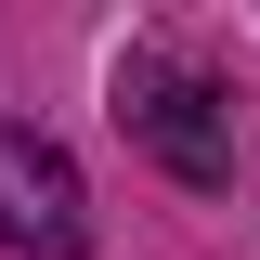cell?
<instances>
[{"mask_svg":"<svg viewBox=\"0 0 260 260\" xmlns=\"http://www.w3.org/2000/svg\"><path fill=\"white\" fill-rule=\"evenodd\" d=\"M117 117H130V143H143V156H169L182 182H234V104L208 91L195 65L130 52V65H117Z\"/></svg>","mask_w":260,"mask_h":260,"instance_id":"6da1fadb","label":"cell"},{"mask_svg":"<svg viewBox=\"0 0 260 260\" xmlns=\"http://www.w3.org/2000/svg\"><path fill=\"white\" fill-rule=\"evenodd\" d=\"M0 247L13 260H78L91 247V195H78L52 130H0Z\"/></svg>","mask_w":260,"mask_h":260,"instance_id":"7a4b0ae2","label":"cell"}]
</instances>
